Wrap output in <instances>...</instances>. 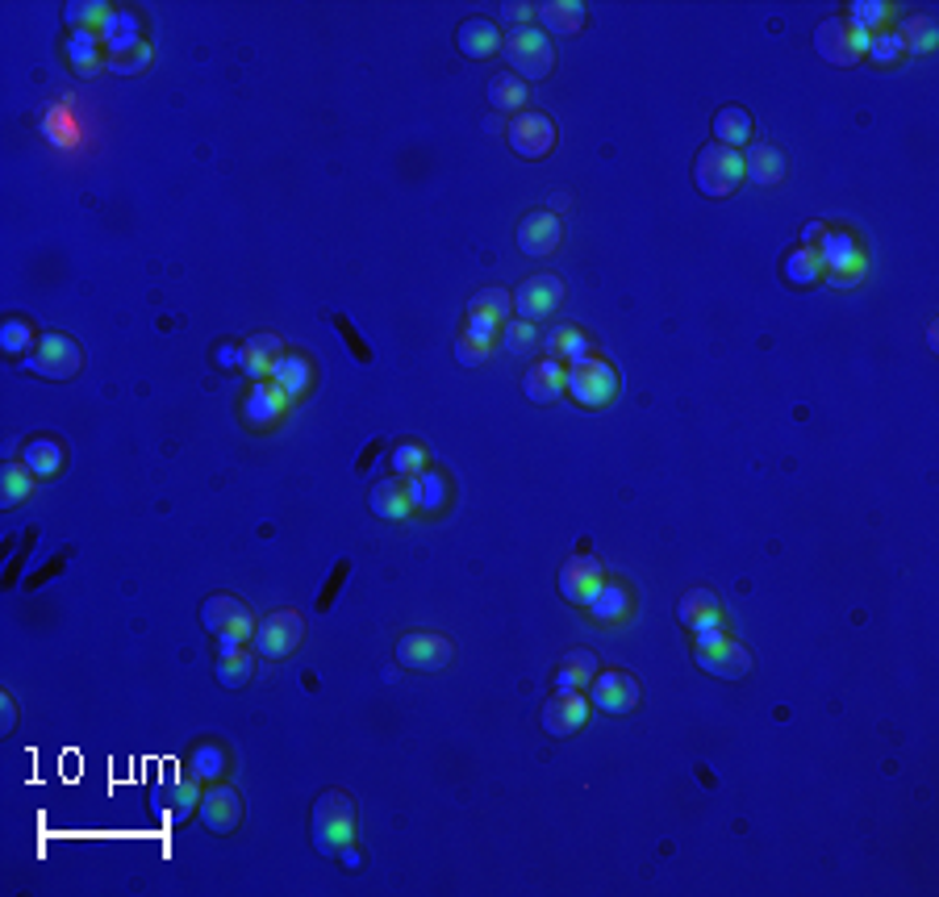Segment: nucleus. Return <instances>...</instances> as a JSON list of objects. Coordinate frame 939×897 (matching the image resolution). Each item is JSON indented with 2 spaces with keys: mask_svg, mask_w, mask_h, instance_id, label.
<instances>
[{
  "mask_svg": "<svg viewBox=\"0 0 939 897\" xmlns=\"http://www.w3.org/2000/svg\"><path fill=\"white\" fill-rule=\"evenodd\" d=\"M34 489H38V476L29 472L22 459H17V464H4V472H0V505H4V509L22 505Z\"/></svg>",
  "mask_w": 939,
  "mask_h": 897,
  "instance_id": "ea45409f",
  "label": "nucleus"
},
{
  "mask_svg": "<svg viewBox=\"0 0 939 897\" xmlns=\"http://www.w3.org/2000/svg\"><path fill=\"white\" fill-rule=\"evenodd\" d=\"M502 17H506V22H531L534 17V4H522V0H514V4H506V9H502Z\"/></svg>",
  "mask_w": 939,
  "mask_h": 897,
  "instance_id": "4d7b16f0",
  "label": "nucleus"
},
{
  "mask_svg": "<svg viewBox=\"0 0 939 897\" xmlns=\"http://www.w3.org/2000/svg\"><path fill=\"white\" fill-rule=\"evenodd\" d=\"M643 698V689H639V680L631 673H622V668H606V673L593 676V685H589V705L593 710H602V714H631Z\"/></svg>",
  "mask_w": 939,
  "mask_h": 897,
  "instance_id": "f8f14e48",
  "label": "nucleus"
},
{
  "mask_svg": "<svg viewBox=\"0 0 939 897\" xmlns=\"http://www.w3.org/2000/svg\"><path fill=\"white\" fill-rule=\"evenodd\" d=\"M334 325H338V330L347 334V343H351V355H356L359 364H368V351H363V343H359V339H356V330L347 325V318H334Z\"/></svg>",
  "mask_w": 939,
  "mask_h": 897,
  "instance_id": "13d9d810",
  "label": "nucleus"
},
{
  "mask_svg": "<svg viewBox=\"0 0 939 897\" xmlns=\"http://www.w3.org/2000/svg\"><path fill=\"white\" fill-rule=\"evenodd\" d=\"M502 54H506L509 72L522 75L527 84L534 79H547L552 67H556V47L552 38L539 29V25H518L502 38Z\"/></svg>",
  "mask_w": 939,
  "mask_h": 897,
  "instance_id": "f03ea898",
  "label": "nucleus"
},
{
  "mask_svg": "<svg viewBox=\"0 0 939 897\" xmlns=\"http://www.w3.org/2000/svg\"><path fill=\"white\" fill-rule=\"evenodd\" d=\"M63 459H67V451H63V443L51 439V434H38V439H29L26 447H22V464H26L38 480H47V476L59 472Z\"/></svg>",
  "mask_w": 939,
  "mask_h": 897,
  "instance_id": "f704fd0d",
  "label": "nucleus"
},
{
  "mask_svg": "<svg viewBox=\"0 0 939 897\" xmlns=\"http://www.w3.org/2000/svg\"><path fill=\"white\" fill-rule=\"evenodd\" d=\"M197 819L205 823V831L213 835H234L243 826V798L234 785H213L205 789L201 801H197Z\"/></svg>",
  "mask_w": 939,
  "mask_h": 897,
  "instance_id": "2eb2a0df",
  "label": "nucleus"
},
{
  "mask_svg": "<svg viewBox=\"0 0 939 897\" xmlns=\"http://www.w3.org/2000/svg\"><path fill=\"white\" fill-rule=\"evenodd\" d=\"M564 393H572V401L584 405V409H602V405L618 397V372L602 355H593L584 364L564 368Z\"/></svg>",
  "mask_w": 939,
  "mask_h": 897,
  "instance_id": "423d86ee",
  "label": "nucleus"
},
{
  "mask_svg": "<svg viewBox=\"0 0 939 897\" xmlns=\"http://www.w3.org/2000/svg\"><path fill=\"white\" fill-rule=\"evenodd\" d=\"M63 17H67L72 29H97V34H101L104 22L113 17V9H109L104 0H72V4L63 9Z\"/></svg>",
  "mask_w": 939,
  "mask_h": 897,
  "instance_id": "79ce46f5",
  "label": "nucleus"
},
{
  "mask_svg": "<svg viewBox=\"0 0 939 897\" xmlns=\"http://www.w3.org/2000/svg\"><path fill=\"white\" fill-rule=\"evenodd\" d=\"M301 639H305V614H297V610H276V614H268L263 623L255 626V651L268 655V660L293 655Z\"/></svg>",
  "mask_w": 939,
  "mask_h": 897,
  "instance_id": "9d476101",
  "label": "nucleus"
},
{
  "mask_svg": "<svg viewBox=\"0 0 939 897\" xmlns=\"http://www.w3.org/2000/svg\"><path fill=\"white\" fill-rule=\"evenodd\" d=\"M597 673H602V668H597V655L584 648H572L564 655V664H559V673H556V693H584Z\"/></svg>",
  "mask_w": 939,
  "mask_h": 897,
  "instance_id": "cd10ccee",
  "label": "nucleus"
},
{
  "mask_svg": "<svg viewBox=\"0 0 939 897\" xmlns=\"http://www.w3.org/2000/svg\"><path fill=\"white\" fill-rule=\"evenodd\" d=\"M693 664L702 673L722 676V680H743L752 673V651L743 648L739 639H727L718 626L714 630H702L693 635Z\"/></svg>",
  "mask_w": 939,
  "mask_h": 897,
  "instance_id": "7ed1b4c3",
  "label": "nucleus"
},
{
  "mask_svg": "<svg viewBox=\"0 0 939 897\" xmlns=\"http://www.w3.org/2000/svg\"><path fill=\"white\" fill-rule=\"evenodd\" d=\"M22 368L34 376H47V380H72L84 368V351L67 334H42L38 347L22 359Z\"/></svg>",
  "mask_w": 939,
  "mask_h": 897,
  "instance_id": "6e6552de",
  "label": "nucleus"
},
{
  "mask_svg": "<svg viewBox=\"0 0 939 897\" xmlns=\"http://www.w3.org/2000/svg\"><path fill=\"white\" fill-rule=\"evenodd\" d=\"M347 568H351V564H347V560H343V564H338V568H334V573H331V585H326V593H322V598H318V610H331L334 593H338V589H343V576H347Z\"/></svg>",
  "mask_w": 939,
  "mask_h": 897,
  "instance_id": "6e6d98bb",
  "label": "nucleus"
},
{
  "mask_svg": "<svg viewBox=\"0 0 939 897\" xmlns=\"http://www.w3.org/2000/svg\"><path fill=\"white\" fill-rule=\"evenodd\" d=\"M372 509H376V518H384V523H406L409 514H413L406 480H401V476L376 480V489H372Z\"/></svg>",
  "mask_w": 939,
  "mask_h": 897,
  "instance_id": "c85d7f7f",
  "label": "nucleus"
},
{
  "mask_svg": "<svg viewBox=\"0 0 939 897\" xmlns=\"http://www.w3.org/2000/svg\"><path fill=\"white\" fill-rule=\"evenodd\" d=\"M564 238V225L552 209H534L518 222V250L522 255H552Z\"/></svg>",
  "mask_w": 939,
  "mask_h": 897,
  "instance_id": "6ab92c4d",
  "label": "nucleus"
},
{
  "mask_svg": "<svg viewBox=\"0 0 939 897\" xmlns=\"http://www.w3.org/2000/svg\"><path fill=\"white\" fill-rule=\"evenodd\" d=\"M534 17H539V29H543V34H564V38H572V34H581L584 22H589V9H584L581 0H547V4L534 9Z\"/></svg>",
  "mask_w": 939,
  "mask_h": 897,
  "instance_id": "5701e85b",
  "label": "nucleus"
},
{
  "mask_svg": "<svg viewBox=\"0 0 939 897\" xmlns=\"http://www.w3.org/2000/svg\"><path fill=\"white\" fill-rule=\"evenodd\" d=\"M522 393H527V401H534V405H552V401L564 397V364L559 359H539V364H531L527 368V380H522Z\"/></svg>",
  "mask_w": 939,
  "mask_h": 897,
  "instance_id": "b1692460",
  "label": "nucleus"
},
{
  "mask_svg": "<svg viewBox=\"0 0 939 897\" xmlns=\"http://www.w3.org/2000/svg\"><path fill=\"white\" fill-rule=\"evenodd\" d=\"M243 347H247V368L243 372L251 376V380H272V364L284 355V343H280L276 334L259 330L251 339H243Z\"/></svg>",
  "mask_w": 939,
  "mask_h": 897,
  "instance_id": "c9c22d12",
  "label": "nucleus"
},
{
  "mask_svg": "<svg viewBox=\"0 0 939 897\" xmlns=\"http://www.w3.org/2000/svg\"><path fill=\"white\" fill-rule=\"evenodd\" d=\"M781 275H786L789 288H814V284H823V259H818V250L814 247H793L781 259Z\"/></svg>",
  "mask_w": 939,
  "mask_h": 897,
  "instance_id": "72a5a7b5",
  "label": "nucleus"
},
{
  "mask_svg": "<svg viewBox=\"0 0 939 897\" xmlns=\"http://www.w3.org/2000/svg\"><path fill=\"white\" fill-rule=\"evenodd\" d=\"M902 42H906V50H914V54H927V50L936 47V25H931V17H911L906 29H902Z\"/></svg>",
  "mask_w": 939,
  "mask_h": 897,
  "instance_id": "8fccbe9b",
  "label": "nucleus"
},
{
  "mask_svg": "<svg viewBox=\"0 0 939 897\" xmlns=\"http://www.w3.org/2000/svg\"><path fill=\"white\" fill-rule=\"evenodd\" d=\"M255 673V655L238 639H222V655H218V685L226 689H243Z\"/></svg>",
  "mask_w": 939,
  "mask_h": 897,
  "instance_id": "2f4dec72",
  "label": "nucleus"
},
{
  "mask_svg": "<svg viewBox=\"0 0 939 897\" xmlns=\"http://www.w3.org/2000/svg\"><path fill=\"white\" fill-rule=\"evenodd\" d=\"M589 710H593V705H589L584 693H556V698L543 705V730L556 735V739H568V735L584 730Z\"/></svg>",
  "mask_w": 939,
  "mask_h": 897,
  "instance_id": "a211bd4d",
  "label": "nucleus"
},
{
  "mask_svg": "<svg viewBox=\"0 0 939 897\" xmlns=\"http://www.w3.org/2000/svg\"><path fill=\"white\" fill-rule=\"evenodd\" d=\"M889 17H893V9H889L886 0H852V4H848V22L861 25L868 38L881 34Z\"/></svg>",
  "mask_w": 939,
  "mask_h": 897,
  "instance_id": "37998d69",
  "label": "nucleus"
},
{
  "mask_svg": "<svg viewBox=\"0 0 939 897\" xmlns=\"http://www.w3.org/2000/svg\"><path fill=\"white\" fill-rule=\"evenodd\" d=\"M497 334H502V325L497 322H489V318H481V314H468V325H464V339H468V343L493 351Z\"/></svg>",
  "mask_w": 939,
  "mask_h": 897,
  "instance_id": "3c124183",
  "label": "nucleus"
},
{
  "mask_svg": "<svg viewBox=\"0 0 939 897\" xmlns=\"http://www.w3.org/2000/svg\"><path fill=\"white\" fill-rule=\"evenodd\" d=\"M677 618L693 635L714 630V626H722V601H718L714 589H689L685 598H681V605H677Z\"/></svg>",
  "mask_w": 939,
  "mask_h": 897,
  "instance_id": "412c9836",
  "label": "nucleus"
},
{
  "mask_svg": "<svg viewBox=\"0 0 939 897\" xmlns=\"http://www.w3.org/2000/svg\"><path fill=\"white\" fill-rule=\"evenodd\" d=\"M584 610H589L597 623H609V626L622 623V618L631 614V589H627V585H618V580H606V585H602V593L589 601Z\"/></svg>",
  "mask_w": 939,
  "mask_h": 897,
  "instance_id": "4c0bfd02",
  "label": "nucleus"
},
{
  "mask_svg": "<svg viewBox=\"0 0 939 897\" xmlns=\"http://www.w3.org/2000/svg\"><path fill=\"white\" fill-rule=\"evenodd\" d=\"M739 155H743V180H752L761 188H773L786 180V155L773 143H748Z\"/></svg>",
  "mask_w": 939,
  "mask_h": 897,
  "instance_id": "aec40b11",
  "label": "nucleus"
},
{
  "mask_svg": "<svg viewBox=\"0 0 939 897\" xmlns=\"http://www.w3.org/2000/svg\"><path fill=\"white\" fill-rule=\"evenodd\" d=\"M502 343H506V351H514V355H527V351H534V343H539V325L522 322V318H509V322L502 325Z\"/></svg>",
  "mask_w": 939,
  "mask_h": 897,
  "instance_id": "09e8293b",
  "label": "nucleus"
},
{
  "mask_svg": "<svg viewBox=\"0 0 939 897\" xmlns=\"http://www.w3.org/2000/svg\"><path fill=\"white\" fill-rule=\"evenodd\" d=\"M543 351L552 355V359H559V364H584V359H593V339L584 334V330H577V325H559V330H552L547 339H543Z\"/></svg>",
  "mask_w": 939,
  "mask_h": 897,
  "instance_id": "bb28decb",
  "label": "nucleus"
},
{
  "mask_svg": "<svg viewBox=\"0 0 939 897\" xmlns=\"http://www.w3.org/2000/svg\"><path fill=\"white\" fill-rule=\"evenodd\" d=\"M101 38H104V47H113V42H129V38H143V17H138L134 9H113V17L104 22Z\"/></svg>",
  "mask_w": 939,
  "mask_h": 897,
  "instance_id": "49530a36",
  "label": "nucleus"
},
{
  "mask_svg": "<svg viewBox=\"0 0 939 897\" xmlns=\"http://www.w3.org/2000/svg\"><path fill=\"white\" fill-rule=\"evenodd\" d=\"M201 626L205 630H213L218 639H238V643H247L255 639V614L247 601L230 598V593H213V598L201 605Z\"/></svg>",
  "mask_w": 939,
  "mask_h": 897,
  "instance_id": "1a4fd4ad",
  "label": "nucleus"
},
{
  "mask_svg": "<svg viewBox=\"0 0 939 897\" xmlns=\"http://www.w3.org/2000/svg\"><path fill=\"white\" fill-rule=\"evenodd\" d=\"M218 368L222 372H234V368H247V347L243 343H218Z\"/></svg>",
  "mask_w": 939,
  "mask_h": 897,
  "instance_id": "864d4df0",
  "label": "nucleus"
},
{
  "mask_svg": "<svg viewBox=\"0 0 939 897\" xmlns=\"http://www.w3.org/2000/svg\"><path fill=\"white\" fill-rule=\"evenodd\" d=\"M814 50L831 63V67H852L868 54V34L848 17H827L814 29Z\"/></svg>",
  "mask_w": 939,
  "mask_h": 897,
  "instance_id": "0eeeda50",
  "label": "nucleus"
},
{
  "mask_svg": "<svg viewBox=\"0 0 939 897\" xmlns=\"http://www.w3.org/2000/svg\"><path fill=\"white\" fill-rule=\"evenodd\" d=\"M63 59H67L84 79H92V75L104 67V38L97 29H72L67 42H63Z\"/></svg>",
  "mask_w": 939,
  "mask_h": 897,
  "instance_id": "4be33fe9",
  "label": "nucleus"
},
{
  "mask_svg": "<svg viewBox=\"0 0 939 897\" xmlns=\"http://www.w3.org/2000/svg\"><path fill=\"white\" fill-rule=\"evenodd\" d=\"M155 59V50L147 38H129V42H113V47H104V67L113 75H138L147 72Z\"/></svg>",
  "mask_w": 939,
  "mask_h": 897,
  "instance_id": "c756f323",
  "label": "nucleus"
},
{
  "mask_svg": "<svg viewBox=\"0 0 939 897\" xmlns=\"http://www.w3.org/2000/svg\"><path fill=\"white\" fill-rule=\"evenodd\" d=\"M272 380L288 393V401H297V397H305L309 384H313V364H309L305 355H297V351H284L276 364H272Z\"/></svg>",
  "mask_w": 939,
  "mask_h": 897,
  "instance_id": "7c9ffc66",
  "label": "nucleus"
},
{
  "mask_svg": "<svg viewBox=\"0 0 939 897\" xmlns=\"http://www.w3.org/2000/svg\"><path fill=\"white\" fill-rule=\"evenodd\" d=\"M527 97H531V84H527L522 75L497 72L493 79H489V105H493L497 113H506V118L527 113Z\"/></svg>",
  "mask_w": 939,
  "mask_h": 897,
  "instance_id": "a878e982",
  "label": "nucleus"
},
{
  "mask_svg": "<svg viewBox=\"0 0 939 897\" xmlns=\"http://www.w3.org/2000/svg\"><path fill=\"white\" fill-rule=\"evenodd\" d=\"M409 489V501H413V509H422V514H434V509H443L447 505V476L443 472H418L406 480Z\"/></svg>",
  "mask_w": 939,
  "mask_h": 897,
  "instance_id": "e433bc0d",
  "label": "nucleus"
},
{
  "mask_svg": "<svg viewBox=\"0 0 939 897\" xmlns=\"http://www.w3.org/2000/svg\"><path fill=\"white\" fill-rule=\"evenodd\" d=\"M864 59H873L877 67H893V63H902V59H906V42H902V34H898V29H881V34H873Z\"/></svg>",
  "mask_w": 939,
  "mask_h": 897,
  "instance_id": "c03bdc74",
  "label": "nucleus"
},
{
  "mask_svg": "<svg viewBox=\"0 0 939 897\" xmlns=\"http://www.w3.org/2000/svg\"><path fill=\"white\" fill-rule=\"evenodd\" d=\"M397 660L418 673H443L456 660V643L447 635H431V630H413L397 643Z\"/></svg>",
  "mask_w": 939,
  "mask_h": 897,
  "instance_id": "ddd939ff",
  "label": "nucleus"
},
{
  "mask_svg": "<svg viewBox=\"0 0 939 897\" xmlns=\"http://www.w3.org/2000/svg\"><path fill=\"white\" fill-rule=\"evenodd\" d=\"M559 300H564V280L552 272H539L531 280H522L518 284V293H514V309H518V318L522 322H543V318H552L559 309Z\"/></svg>",
  "mask_w": 939,
  "mask_h": 897,
  "instance_id": "4468645a",
  "label": "nucleus"
},
{
  "mask_svg": "<svg viewBox=\"0 0 939 897\" xmlns=\"http://www.w3.org/2000/svg\"><path fill=\"white\" fill-rule=\"evenodd\" d=\"M288 405L293 401H288V393L280 389L276 380H251V389L243 397V418H247L251 430H268V426H276L284 418Z\"/></svg>",
  "mask_w": 939,
  "mask_h": 897,
  "instance_id": "f3484780",
  "label": "nucleus"
},
{
  "mask_svg": "<svg viewBox=\"0 0 939 897\" xmlns=\"http://www.w3.org/2000/svg\"><path fill=\"white\" fill-rule=\"evenodd\" d=\"M509 147L514 155H522V159H547L552 150H556V122L547 118V113H539V109H527V113H518L506 130Z\"/></svg>",
  "mask_w": 939,
  "mask_h": 897,
  "instance_id": "9b49d317",
  "label": "nucleus"
},
{
  "mask_svg": "<svg viewBox=\"0 0 939 897\" xmlns=\"http://www.w3.org/2000/svg\"><path fill=\"white\" fill-rule=\"evenodd\" d=\"M351 839H356V801L343 789H326L313 801V848L322 856H338V848Z\"/></svg>",
  "mask_w": 939,
  "mask_h": 897,
  "instance_id": "f257e3e1",
  "label": "nucleus"
},
{
  "mask_svg": "<svg viewBox=\"0 0 939 897\" xmlns=\"http://www.w3.org/2000/svg\"><path fill=\"white\" fill-rule=\"evenodd\" d=\"M456 47L468 54V59H489V54H502V29L484 17H468V22L456 29Z\"/></svg>",
  "mask_w": 939,
  "mask_h": 897,
  "instance_id": "393cba45",
  "label": "nucleus"
},
{
  "mask_svg": "<svg viewBox=\"0 0 939 897\" xmlns=\"http://www.w3.org/2000/svg\"><path fill=\"white\" fill-rule=\"evenodd\" d=\"M468 314H481L489 322L506 325L509 314H514V297H509L506 288H481L477 297L468 300Z\"/></svg>",
  "mask_w": 939,
  "mask_h": 897,
  "instance_id": "a19ab883",
  "label": "nucleus"
},
{
  "mask_svg": "<svg viewBox=\"0 0 939 897\" xmlns=\"http://www.w3.org/2000/svg\"><path fill=\"white\" fill-rule=\"evenodd\" d=\"M827 234V225L823 222H811L806 230H802V247H818V238Z\"/></svg>",
  "mask_w": 939,
  "mask_h": 897,
  "instance_id": "052dcab7",
  "label": "nucleus"
},
{
  "mask_svg": "<svg viewBox=\"0 0 939 897\" xmlns=\"http://www.w3.org/2000/svg\"><path fill=\"white\" fill-rule=\"evenodd\" d=\"M0 347H4V355H22V359H26L29 351L38 347V330H34L26 318H13V322H4V330H0Z\"/></svg>",
  "mask_w": 939,
  "mask_h": 897,
  "instance_id": "a18cd8bd",
  "label": "nucleus"
},
{
  "mask_svg": "<svg viewBox=\"0 0 939 897\" xmlns=\"http://www.w3.org/2000/svg\"><path fill=\"white\" fill-rule=\"evenodd\" d=\"M197 801H201L197 781H193V776H184V781L176 785V810H172V823H184V819L197 810Z\"/></svg>",
  "mask_w": 939,
  "mask_h": 897,
  "instance_id": "603ef678",
  "label": "nucleus"
},
{
  "mask_svg": "<svg viewBox=\"0 0 939 897\" xmlns=\"http://www.w3.org/2000/svg\"><path fill=\"white\" fill-rule=\"evenodd\" d=\"M693 184L702 197H731L739 184H743V155L731 147H711L697 150V163H693Z\"/></svg>",
  "mask_w": 939,
  "mask_h": 897,
  "instance_id": "20e7f679",
  "label": "nucleus"
},
{
  "mask_svg": "<svg viewBox=\"0 0 939 897\" xmlns=\"http://www.w3.org/2000/svg\"><path fill=\"white\" fill-rule=\"evenodd\" d=\"M602 585H606V568L593 555H572L559 568V598L568 601V605H589L602 593Z\"/></svg>",
  "mask_w": 939,
  "mask_h": 897,
  "instance_id": "dca6fc26",
  "label": "nucleus"
},
{
  "mask_svg": "<svg viewBox=\"0 0 939 897\" xmlns=\"http://www.w3.org/2000/svg\"><path fill=\"white\" fill-rule=\"evenodd\" d=\"M456 359H459V368H481L484 359H489V347H477V343H468V339L459 334V343H456Z\"/></svg>",
  "mask_w": 939,
  "mask_h": 897,
  "instance_id": "5fc2aeb1",
  "label": "nucleus"
},
{
  "mask_svg": "<svg viewBox=\"0 0 939 897\" xmlns=\"http://www.w3.org/2000/svg\"><path fill=\"white\" fill-rule=\"evenodd\" d=\"M0 714H4V718H0L4 730H13V726H17V701H13V693H0Z\"/></svg>",
  "mask_w": 939,
  "mask_h": 897,
  "instance_id": "bf43d9fd",
  "label": "nucleus"
},
{
  "mask_svg": "<svg viewBox=\"0 0 939 897\" xmlns=\"http://www.w3.org/2000/svg\"><path fill=\"white\" fill-rule=\"evenodd\" d=\"M818 259H823V280H831L836 288H852L856 280L864 275V268H868V255H864V247L848 234V230H831L827 225V234L818 238Z\"/></svg>",
  "mask_w": 939,
  "mask_h": 897,
  "instance_id": "39448f33",
  "label": "nucleus"
},
{
  "mask_svg": "<svg viewBox=\"0 0 939 897\" xmlns=\"http://www.w3.org/2000/svg\"><path fill=\"white\" fill-rule=\"evenodd\" d=\"M388 464H393V472L409 480V476L427 472V447H422V443H413V439H406V443H397V447H393Z\"/></svg>",
  "mask_w": 939,
  "mask_h": 897,
  "instance_id": "de8ad7c7",
  "label": "nucleus"
},
{
  "mask_svg": "<svg viewBox=\"0 0 939 897\" xmlns=\"http://www.w3.org/2000/svg\"><path fill=\"white\" fill-rule=\"evenodd\" d=\"M188 776L197 781V785H213V781H222L226 776V751L218 748V744H197V748L188 751Z\"/></svg>",
  "mask_w": 939,
  "mask_h": 897,
  "instance_id": "58836bf2",
  "label": "nucleus"
},
{
  "mask_svg": "<svg viewBox=\"0 0 939 897\" xmlns=\"http://www.w3.org/2000/svg\"><path fill=\"white\" fill-rule=\"evenodd\" d=\"M714 143H718V147H731V150L748 147V143H752V113H748L743 105L718 109V118H714Z\"/></svg>",
  "mask_w": 939,
  "mask_h": 897,
  "instance_id": "473e14b6",
  "label": "nucleus"
}]
</instances>
